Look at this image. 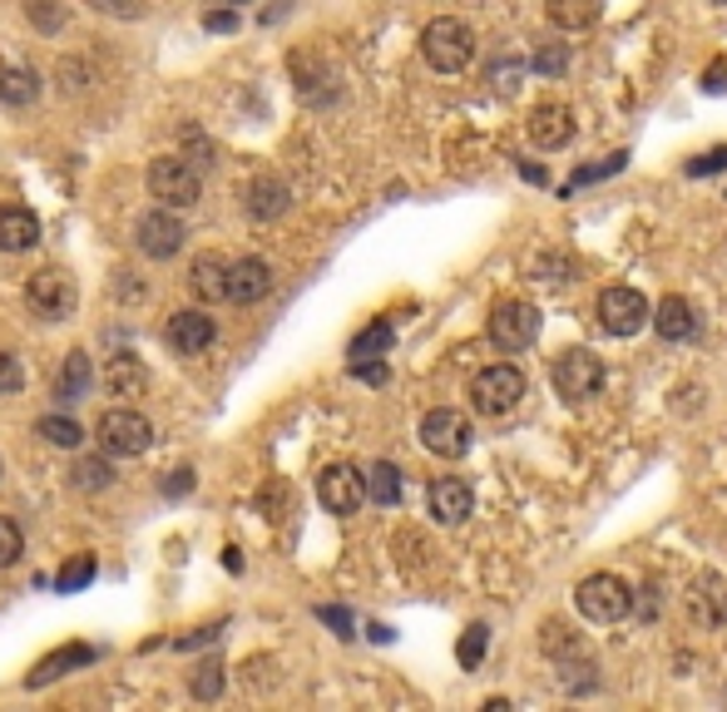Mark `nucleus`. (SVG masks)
<instances>
[{
  "label": "nucleus",
  "mask_w": 727,
  "mask_h": 712,
  "mask_svg": "<svg viewBox=\"0 0 727 712\" xmlns=\"http://www.w3.org/2000/svg\"><path fill=\"white\" fill-rule=\"evenodd\" d=\"M134 243H139V252H149V258H174L178 248H184V223L174 214H144L139 228H134Z\"/></svg>",
  "instance_id": "nucleus-15"
},
{
  "label": "nucleus",
  "mask_w": 727,
  "mask_h": 712,
  "mask_svg": "<svg viewBox=\"0 0 727 712\" xmlns=\"http://www.w3.org/2000/svg\"><path fill=\"white\" fill-rule=\"evenodd\" d=\"M20 386H25V367H20V357L0 352V396H15Z\"/></svg>",
  "instance_id": "nucleus-37"
},
{
  "label": "nucleus",
  "mask_w": 727,
  "mask_h": 712,
  "mask_svg": "<svg viewBox=\"0 0 727 712\" xmlns=\"http://www.w3.org/2000/svg\"><path fill=\"white\" fill-rule=\"evenodd\" d=\"M569 65V50H564V40H554V45H544L540 55H534V70L540 74H560Z\"/></svg>",
  "instance_id": "nucleus-40"
},
{
  "label": "nucleus",
  "mask_w": 727,
  "mask_h": 712,
  "mask_svg": "<svg viewBox=\"0 0 727 712\" xmlns=\"http://www.w3.org/2000/svg\"><path fill=\"white\" fill-rule=\"evenodd\" d=\"M485 653H490V629H485V623H470V629L460 633V643H456L460 668H480Z\"/></svg>",
  "instance_id": "nucleus-30"
},
{
  "label": "nucleus",
  "mask_w": 727,
  "mask_h": 712,
  "mask_svg": "<svg viewBox=\"0 0 727 712\" xmlns=\"http://www.w3.org/2000/svg\"><path fill=\"white\" fill-rule=\"evenodd\" d=\"M25 302H30V312H35V317H45V322H60V317L75 312L80 287H75V278H70L65 268H40L35 278L25 282Z\"/></svg>",
  "instance_id": "nucleus-8"
},
{
  "label": "nucleus",
  "mask_w": 727,
  "mask_h": 712,
  "mask_svg": "<svg viewBox=\"0 0 727 712\" xmlns=\"http://www.w3.org/2000/svg\"><path fill=\"white\" fill-rule=\"evenodd\" d=\"M550 381H554V391H560V401H569V406H584L589 396L604 391V361H599L594 352H584V347H574V352L554 357Z\"/></svg>",
  "instance_id": "nucleus-4"
},
{
  "label": "nucleus",
  "mask_w": 727,
  "mask_h": 712,
  "mask_svg": "<svg viewBox=\"0 0 727 712\" xmlns=\"http://www.w3.org/2000/svg\"><path fill=\"white\" fill-rule=\"evenodd\" d=\"M525 130H530V144L534 148H564L569 140H574V114H569V104H534L530 120H525Z\"/></svg>",
  "instance_id": "nucleus-14"
},
{
  "label": "nucleus",
  "mask_w": 727,
  "mask_h": 712,
  "mask_svg": "<svg viewBox=\"0 0 727 712\" xmlns=\"http://www.w3.org/2000/svg\"><path fill=\"white\" fill-rule=\"evenodd\" d=\"M318 499L332 515H356L366 499V475L352 471V465H326L318 475Z\"/></svg>",
  "instance_id": "nucleus-12"
},
{
  "label": "nucleus",
  "mask_w": 727,
  "mask_h": 712,
  "mask_svg": "<svg viewBox=\"0 0 727 712\" xmlns=\"http://www.w3.org/2000/svg\"><path fill=\"white\" fill-rule=\"evenodd\" d=\"M40 94V80H35V70H20V65H6L0 70V104H30Z\"/></svg>",
  "instance_id": "nucleus-28"
},
{
  "label": "nucleus",
  "mask_w": 727,
  "mask_h": 712,
  "mask_svg": "<svg viewBox=\"0 0 727 712\" xmlns=\"http://www.w3.org/2000/svg\"><path fill=\"white\" fill-rule=\"evenodd\" d=\"M228 272H233V262L218 258V252H198L194 262H188V287H194L204 302H228Z\"/></svg>",
  "instance_id": "nucleus-19"
},
{
  "label": "nucleus",
  "mask_w": 727,
  "mask_h": 712,
  "mask_svg": "<svg viewBox=\"0 0 727 712\" xmlns=\"http://www.w3.org/2000/svg\"><path fill=\"white\" fill-rule=\"evenodd\" d=\"M653 332H658L663 342H693V337H698V307L678 292L663 297V302L653 307Z\"/></svg>",
  "instance_id": "nucleus-17"
},
{
  "label": "nucleus",
  "mask_w": 727,
  "mask_h": 712,
  "mask_svg": "<svg viewBox=\"0 0 727 712\" xmlns=\"http://www.w3.org/2000/svg\"><path fill=\"white\" fill-rule=\"evenodd\" d=\"M318 619L332 623V629H342V633H352V613L346 609H318Z\"/></svg>",
  "instance_id": "nucleus-43"
},
{
  "label": "nucleus",
  "mask_w": 727,
  "mask_h": 712,
  "mask_svg": "<svg viewBox=\"0 0 727 712\" xmlns=\"http://www.w3.org/2000/svg\"><path fill=\"white\" fill-rule=\"evenodd\" d=\"M149 194L159 198L164 208H194L198 194H204V178L188 158H154L149 164Z\"/></svg>",
  "instance_id": "nucleus-6"
},
{
  "label": "nucleus",
  "mask_w": 727,
  "mask_h": 712,
  "mask_svg": "<svg viewBox=\"0 0 727 712\" xmlns=\"http://www.w3.org/2000/svg\"><path fill=\"white\" fill-rule=\"evenodd\" d=\"M40 435H45L50 445H60V451H75V445L84 441V431L70 416H45L40 421Z\"/></svg>",
  "instance_id": "nucleus-31"
},
{
  "label": "nucleus",
  "mask_w": 727,
  "mask_h": 712,
  "mask_svg": "<svg viewBox=\"0 0 727 712\" xmlns=\"http://www.w3.org/2000/svg\"><path fill=\"white\" fill-rule=\"evenodd\" d=\"M683 609H688V619L698 623V629H727V579L703 569L698 579L688 584V594H683Z\"/></svg>",
  "instance_id": "nucleus-11"
},
{
  "label": "nucleus",
  "mask_w": 727,
  "mask_h": 712,
  "mask_svg": "<svg viewBox=\"0 0 727 712\" xmlns=\"http://www.w3.org/2000/svg\"><path fill=\"white\" fill-rule=\"evenodd\" d=\"M288 204H292V194H288V184H282V178L258 174V178L248 184V214L258 218V223L282 218V214H288Z\"/></svg>",
  "instance_id": "nucleus-21"
},
{
  "label": "nucleus",
  "mask_w": 727,
  "mask_h": 712,
  "mask_svg": "<svg viewBox=\"0 0 727 712\" xmlns=\"http://www.w3.org/2000/svg\"><path fill=\"white\" fill-rule=\"evenodd\" d=\"M194 491V471H174V481H168V495H184Z\"/></svg>",
  "instance_id": "nucleus-44"
},
{
  "label": "nucleus",
  "mask_w": 727,
  "mask_h": 712,
  "mask_svg": "<svg viewBox=\"0 0 727 712\" xmlns=\"http://www.w3.org/2000/svg\"><path fill=\"white\" fill-rule=\"evenodd\" d=\"M629 164V154H614L609 158V164H589V168H579L574 178H569V188H584V184H599V178H609V174H619V168ZM564 188V194H569Z\"/></svg>",
  "instance_id": "nucleus-35"
},
{
  "label": "nucleus",
  "mask_w": 727,
  "mask_h": 712,
  "mask_svg": "<svg viewBox=\"0 0 727 712\" xmlns=\"http://www.w3.org/2000/svg\"><path fill=\"white\" fill-rule=\"evenodd\" d=\"M90 10L114 16V20H139L144 16V0H90Z\"/></svg>",
  "instance_id": "nucleus-38"
},
{
  "label": "nucleus",
  "mask_w": 727,
  "mask_h": 712,
  "mask_svg": "<svg viewBox=\"0 0 727 712\" xmlns=\"http://www.w3.org/2000/svg\"><path fill=\"white\" fill-rule=\"evenodd\" d=\"M420 55L436 74H460L476 60V30L456 16H436L420 30Z\"/></svg>",
  "instance_id": "nucleus-1"
},
{
  "label": "nucleus",
  "mask_w": 727,
  "mask_h": 712,
  "mask_svg": "<svg viewBox=\"0 0 727 712\" xmlns=\"http://www.w3.org/2000/svg\"><path fill=\"white\" fill-rule=\"evenodd\" d=\"M94 579V555H75L65 569L55 574V584H60V594H75V589H84V584Z\"/></svg>",
  "instance_id": "nucleus-32"
},
{
  "label": "nucleus",
  "mask_w": 727,
  "mask_h": 712,
  "mask_svg": "<svg viewBox=\"0 0 727 712\" xmlns=\"http://www.w3.org/2000/svg\"><path fill=\"white\" fill-rule=\"evenodd\" d=\"M84 391H90V357L70 352L65 361H60V371H55V396L60 401H80Z\"/></svg>",
  "instance_id": "nucleus-27"
},
{
  "label": "nucleus",
  "mask_w": 727,
  "mask_h": 712,
  "mask_svg": "<svg viewBox=\"0 0 727 712\" xmlns=\"http://www.w3.org/2000/svg\"><path fill=\"white\" fill-rule=\"evenodd\" d=\"M352 376H362V381H372V386H382L386 381V361L376 357V361H352Z\"/></svg>",
  "instance_id": "nucleus-42"
},
{
  "label": "nucleus",
  "mask_w": 727,
  "mask_h": 712,
  "mask_svg": "<svg viewBox=\"0 0 727 712\" xmlns=\"http://www.w3.org/2000/svg\"><path fill=\"white\" fill-rule=\"evenodd\" d=\"M208 30H214V35H233L238 30V16H233V6L228 10H208V20H204Z\"/></svg>",
  "instance_id": "nucleus-41"
},
{
  "label": "nucleus",
  "mask_w": 727,
  "mask_h": 712,
  "mask_svg": "<svg viewBox=\"0 0 727 712\" xmlns=\"http://www.w3.org/2000/svg\"><path fill=\"white\" fill-rule=\"evenodd\" d=\"M727 168V144L723 148H708V154H698V158H688V168L683 174L688 178H708V174H723Z\"/></svg>",
  "instance_id": "nucleus-36"
},
{
  "label": "nucleus",
  "mask_w": 727,
  "mask_h": 712,
  "mask_svg": "<svg viewBox=\"0 0 727 712\" xmlns=\"http://www.w3.org/2000/svg\"><path fill=\"white\" fill-rule=\"evenodd\" d=\"M544 16H550L554 30L574 35V30H589L604 16V0H544Z\"/></svg>",
  "instance_id": "nucleus-24"
},
{
  "label": "nucleus",
  "mask_w": 727,
  "mask_h": 712,
  "mask_svg": "<svg viewBox=\"0 0 727 712\" xmlns=\"http://www.w3.org/2000/svg\"><path fill=\"white\" fill-rule=\"evenodd\" d=\"M25 16H30V25H35V30L60 35V30H65V20H70V10L60 6V0H25Z\"/></svg>",
  "instance_id": "nucleus-29"
},
{
  "label": "nucleus",
  "mask_w": 727,
  "mask_h": 712,
  "mask_svg": "<svg viewBox=\"0 0 727 712\" xmlns=\"http://www.w3.org/2000/svg\"><path fill=\"white\" fill-rule=\"evenodd\" d=\"M525 391H530L525 371L510 367V361H500V367H485L480 376L470 381V406H476L480 416H510V411L525 401Z\"/></svg>",
  "instance_id": "nucleus-2"
},
{
  "label": "nucleus",
  "mask_w": 727,
  "mask_h": 712,
  "mask_svg": "<svg viewBox=\"0 0 727 712\" xmlns=\"http://www.w3.org/2000/svg\"><path fill=\"white\" fill-rule=\"evenodd\" d=\"M94 648L90 643H65V648H55V653H45L35 668L25 673V688H45V683H55V678H65L70 668H84V663H94Z\"/></svg>",
  "instance_id": "nucleus-20"
},
{
  "label": "nucleus",
  "mask_w": 727,
  "mask_h": 712,
  "mask_svg": "<svg viewBox=\"0 0 727 712\" xmlns=\"http://www.w3.org/2000/svg\"><path fill=\"white\" fill-rule=\"evenodd\" d=\"M104 386H110V396H144V391H149V367H144L139 357L120 352L104 367Z\"/></svg>",
  "instance_id": "nucleus-22"
},
{
  "label": "nucleus",
  "mask_w": 727,
  "mask_h": 712,
  "mask_svg": "<svg viewBox=\"0 0 727 712\" xmlns=\"http://www.w3.org/2000/svg\"><path fill=\"white\" fill-rule=\"evenodd\" d=\"M272 292V268L262 258H238L233 272H228V302L238 307H252Z\"/></svg>",
  "instance_id": "nucleus-18"
},
{
  "label": "nucleus",
  "mask_w": 727,
  "mask_h": 712,
  "mask_svg": "<svg viewBox=\"0 0 727 712\" xmlns=\"http://www.w3.org/2000/svg\"><path fill=\"white\" fill-rule=\"evenodd\" d=\"M94 441H100L104 455H144L154 441V426L139 411H104L100 426H94Z\"/></svg>",
  "instance_id": "nucleus-9"
},
{
  "label": "nucleus",
  "mask_w": 727,
  "mask_h": 712,
  "mask_svg": "<svg viewBox=\"0 0 727 712\" xmlns=\"http://www.w3.org/2000/svg\"><path fill=\"white\" fill-rule=\"evenodd\" d=\"M110 481H114L110 461H80L75 465V485H80V491H104Z\"/></svg>",
  "instance_id": "nucleus-34"
},
{
  "label": "nucleus",
  "mask_w": 727,
  "mask_h": 712,
  "mask_svg": "<svg viewBox=\"0 0 727 712\" xmlns=\"http://www.w3.org/2000/svg\"><path fill=\"white\" fill-rule=\"evenodd\" d=\"M168 347H174L178 357H198V352H208L214 347V337H218V327H214V317L204 312V307H184V312H174L168 317Z\"/></svg>",
  "instance_id": "nucleus-13"
},
{
  "label": "nucleus",
  "mask_w": 727,
  "mask_h": 712,
  "mask_svg": "<svg viewBox=\"0 0 727 712\" xmlns=\"http://www.w3.org/2000/svg\"><path fill=\"white\" fill-rule=\"evenodd\" d=\"M420 445H426L430 455H440V461H460V455L476 445V426H470L466 411L436 406L420 416Z\"/></svg>",
  "instance_id": "nucleus-5"
},
{
  "label": "nucleus",
  "mask_w": 727,
  "mask_h": 712,
  "mask_svg": "<svg viewBox=\"0 0 727 712\" xmlns=\"http://www.w3.org/2000/svg\"><path fill=\"white\" fill-rule=\"evenodd\" d=\"M644 322H653V307L644 292H634V287H609V292L599 297V327H604L609 337H634V332H644Z\"/></svg>",
  "instance_id": "nucleus-10"
},
{
  "label": "nucleus",
  "mask_w": 727,
  "mask_h": 712,
  "mask_svg": "<svg viewBox=\"0 0 727 712\" xmlns=\"http://www.w3.org/2000/svg\"><path fill=\"white\" fill-rule=\"evenodd\" d=\"M20 555H25V535H20V525L15 519H0V569H10Z\"/></svg>",
  "instance_id": "nucleus-33"
},
{
  "label": "nucleus",
  "mask_w": 727,
  "mask_h": 712,
  "mask_svg": "<svg viewBox=\"0 0 727 712\" xmlns=\"http://www.w3.org/2000/svg\"><path fill=\"white\" fill-rule=\"evenodd\" d=\"M426 499H430V515H436L440 525H466L470 509H476V491H470L466 481H456V475H440Z\"/></svg>",
  "instance_id": "nucleus-16"
},
{
  "label": "nucleus",
  "mask_w": 727,
  "mask_h": 712,
  "mask_svg": "<svg viewBox=\"0 0 727 712\" xmlns=\"http://www.w3.org/2000/svg\"><path fill=\"white\" fill-rule=\"evenodd\" d=\"M723 6H727V0H723Z\"/></svg>",
  "instance_id": "nucleus-46"
},
{
  "label": "nucleus",
  "mask_w": 727,
  "mask_h": 712,
  "mask_svg": "<svg viewBox=\"0 0 727 712\" xmlns=\"http://www.w3.org/2000/svg\"><path fill=\"white\" fill-rule=\"evenodd\" d=\"M366 499L372 505H402V471H396L392 461H376L372 471H366Z\"/></svg>",
  "instance_id": "nucleus-26"
},
{
  "label": "nucleus",
  "mask_w": 727,
  "mask_h": 712,
  "mask_svg": "<svg viewBox=\"0 0 727 712\" xmlns=\"http://www.w3.org/2000/svg\"><path fill=\"white\" fill-rule=\"evenodd\" d=\"M40 243V218L30 208H0V252H25Z\"/></svg>",
  "instance_id": "nucleus-23"
},
{
  "label": "nucleus",
  "mask_w": 727,
  "mask_h": 712,
  "mask_svg": "<svg viewBox=\"0 0 727 712\" xmlns=\"http://www.w3.org/2000/svg\"><path fill=\"white\" fill-rule=\"evenodd\" d=\"M392 342H396V327L386 322V317H376L372 327H362V332L352 337V347H346V357H352V361H376V357H386V352H392Z\"/></svg>",
  "instance_id": "nucleus-25"
},
{
  "label": "nucleus",
  "mask_w": 727,
  "mask_h": 712,
  "mask_svg": "<svg viewBox=\"0 0 727 712\" xmlns=\"http://www.w3.org/2000/svg\"><path fill=\"white\" fill-rule=\"evenodd\" d=\"M574 603L589 623H619L634 613V589H629L619 574H589L574 589Z\"/></svg>",
  "instance_id": "nucleus-3"
},
{
  "label": "nucleus",
  "mask_w": 727,
  "mask_h": 712,
  "mask_svg": "<svg viewBox=\"0 0 727 712\" xmlns=\"http://www.w3.org/2000/svg\"><path fill=\"white\" fill-rule=\"evenodd\" d=\"M218 693H224V668H218V663H208L204 673L194 678V698H204V703H214Z\"/></svg>",
  "instance_id": "nucleus-39"
},
{
  "label": "nucleus",
  "mask_w": 727,
  "mask_h": 712,
  "mask_svg": "<svg viewBox=\"0 0 727 712\" xmlns=\"http://www.w3.org/2000/svg\"><path fill=\"white\" fill-rule=\"evenodd\" d=\"M534 337H540V307L525 297H510L490 312V342L500 352H525V347H534Z\"/></svg>",
  "instance_id": "nucleus-7"
},
{
  "label": "nucleus",
  "mask_w": 727,
  "mask_h": 712,
  "mask_svg": "<svg viewBox=\"0 0 727 712\" xmlns=\"http://www.w3.org/2000/svg\"><path fill=\"white\" fill-rule=\"evenodd\" d=\"M224 6H238V0H224Z\"/></svg>",
  "instance_id": "nucleus-45"
}]
</instances>
